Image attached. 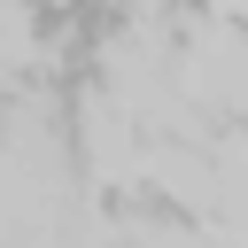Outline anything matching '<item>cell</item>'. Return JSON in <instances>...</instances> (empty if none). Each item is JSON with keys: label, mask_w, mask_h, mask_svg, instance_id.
Wrapping results in <instances>:
<instances>
[{"label": "cell", "mask_w": 248, "mask_h": 248, "mask_svg": "<svg viewBox=\"0 0 248 248\" xmlns=\"http://www.w3.org/2000/svg\"><path fill=\"white\" fill-rule=\"evenodd\" d=\"M240 31H248V23H240Z\"/></svg>", "instance_id": "5b68a950"}, {"label": "cell", "mask_w": 248, "mask_h": 248, "mask_svg": "<svg viewBox=\"0 0 248 248\" xmlns=\"http://www.w3.org/2000/svg\"><path fill=\"white\" fill-rule=\"evenodd\" d=\"M78 147H85V163H93L101 186H140V124L108 93H93L78 108Z\"/></svg>", "instance_id": "6da1fadb"}, {"label": "cell", "mask_w": 248, "mask_h": 248, "mask_svg": "<svg viewBox=\"0 0 248 248\" xmlns=\"http://www.w3.org/2000/svg\"><path fill=\"white\" fill-rule=\"evenodd\" d=\"M140 178L155 194H170L178 209H194V217H209V202H217V163H209L202 140H147L140 147Z\"/></svg>", "instance_id": "7a4b0ae2"}, {"label": "cell", "mask_w": 248, "mask_h": 248, "mask_svg": "<svg viewBox=\"0 0 248 248\" xmlns=\"http://www.w3.org/2000/svg\"><path fill=\"white\" fill-rule=\"evenodd\" d=\"M46 62V46L31 39V0H0V70L16 78V70H39Z\"/></svg>", "instance_id": "3957f363"}, {"label": "cell", "mask_w": 248, "mask_h": 248, "mask_svg": "<svg viewBox=\"0 0 248 248\" xmlns=\"http://www.w3.org/2000/svg\"><path fill=\"white\" fill-rule=\"evenodd\" d=\"M209 16H225V23H248V0H209Z\"/></svg>", "instance_id": "277c9868"}]
</instances>
